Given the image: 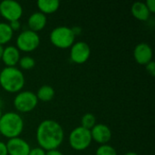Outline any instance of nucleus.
<instances>
[{"instance_id": "f257e3e1", "label": "nucleus", "mask_w": 155, "mask_h": 155, "mask_svg": "<svg viewBox=\"0 0 155 155\" xmlns=\"http://www.w3.org/2000/svg\"><path fill=\"white\" fill-rule=\"evenodd\" d=\"M64 138L61 124L54 120L47 119L41 122L36 129V141L39 147L45 152L57 150Z\"/></svg>"}, {"instance_id": "f03ea898", "label": "nucleus", "mask_w": 155, "mask_h": 155, "mask_svg": "<svg viewBox=\"0 0 155 155\" xmlns=\"http://www.w3.org/2000/svg\"><path fill=\"white\" fill-rule=\"evenodd\" d=\"M0 85L8 93H17L25 85V75L15 66H5L0 72Z\"/></svg>"}, {"instance_id": "7ed1b4c3", "label": "nucleus", "mask_w": 155, "mask_h": 155, "mask_svg": "<svg viewBox=\"0 0 155 155\" xmlns=\"http://www.w3.org/2000/svg\"><path fill=\"white\" fill-rule=\"evenodd\" d=\"M24 120L17 113H5L0 118V134L9 139L19 137L24 130Z\"/></svg>"}, {"instance_id": "20e7f679", "label": "nucleus", "mask_w": 155, "mask_h": 155, "mask_svg": "<svg viewBox=\"0 0 155 155\" xmlns=\"http://www.w3.org/2000/svg\"><path fill=\"white\" fill-rule=\"evenodd\" d=\"M51 43L62 49L71 47L74 44L75 36L72 32V29L67 26H57L50 33Z\"/></svg>"}, {"instance_id": "39448f33", "label": "nucleus", "mask_w": 155, "mask_h": 155, "mask_svg": "<svg viewBox=\"0 0 155 155\" xmlns=\"http://www.w3.org/2000/svg\"><path fill=\"white\" fill-rule=\"evenodd\" d=\"M92 141L90 130H87L82 126L74 128L69 135L70 146L75 151H84L87 149Z\"/></svg>"}, {"instance_id": "423d86ee", "label": "nucleus", "mask_w": 155, "mask_h": 155, "mask_svg": "<svg viewBox=\"0 0 155 155\" xmlns=\"http://www.w3.org/2000/svg\"><path fill=\"white\" fill-rule=\"evenodd\" d=\"M40 44V37L37 33L31 30H24L16 38V48L25 53L35 51Z\"/></svg>"}, {"instance_id": "0eeeda50", "label": "nucleus", "mask_w": 155, "mask_h": 155, "mask_svg": "<svg viewBox=\"0 0 155 155\" xmlns=\"http://www.w3.org/2000/svg\"><path fill=\"white\" fill-rule=\"evenodd\" d=\"M38 104V99L35 93L24 91L18 93L14 99L15 108L21 113H29L33 111Z\"/></svg>"}, {"instance_id": "6e6552de", "label": "nucleus", "mask_w": 155, "mask_h": 155, "mask_svg": "<svg viewBox=\"0 0 155 155\" xmlns=\"http://www.w3.org/2000/svg\"><path fill=\"white\" fill-rule=\"evenodd\" d=\"M23 15L22 5L14 0H4L0 3V15L7 21L19 20Z\"/></svg>"}, {"instance_id": "1a4fd4ad", "label": "nucleus", "mask_w": 155, "mask_h": 155, "mask_svg": "<svg viewBox=\"0 0 155 155\" xmlns=\"http://www.w3.org/2000/svg\"><path fill=\"white\" fill-rule=\"evenodd\" d=\"M91 54V49L87 43L80 41L74 43L71 46L70 58L75 64H84L85 63Z\"/></svg>"}, {"instance_id": "9d476101", "label": "nucleus", "mask_w": 155, "mask_h": 155, "mask_svg": "<svg viewBox=\"0 0 155 155\" xmlns=\"http://www.w3.org/2000/svg\"><path fill=\"white\" fill-rule=\"evenodd\" d=\"M5 145L8 155H28L31 150L29 143L20 137L9 139Z\"/></svg>"}, {"instance_id": "9b49d317", "label": "nucleus", "mask_w": 155, "mask_h": 155, "mask_svg": "<svg viewBox=\"0 0 155 155\" xmlns=\"http://www.w3.org/2000/svg\"><path fill=\"white\" fill-rule=\"evenodd\" d=\"M90 132L92 140L100 144H106L112 138L111 129L104 124H96Z\"/></svg>"}, {"instance_id": "f8f14e48", "label": "nucleus", "mask_w": 155, "mask_h": 155, "mask_svg": "<svg viewBox=\"0 0 155 155\" xmlns=\"http://www.w3.org/2000/svg\"><path fill=\"white\" fill-rule=\"evenodd\" d=\"M134 57L139 64L146 65L153 59V49L146 43L138 44L134 50Z\"/></svg>"}, {"instance_id": "ddd939ff", "label": "nucleus", "mask_w": 155, "mask_h": 155, "mask_svg": "<svg viewBox=\"0 0 155 155\" xmlns=\"http://www.w3.org/2000/svg\"><path fill=\"white\" fill-rule=\"evenodd\" d=\"M20 59V52L14 45H8L4 48L2 60L7 67H15Z\"/></svg>"}, {"instance_id": "4468645a", "label": "nucleus", "mask_w": 155, "mask_h": 155, "mask_svg": "<svg viewBox=\"0 0 155 155\" xmlns=\"http://www.w3.org/2000/svg\"><path fill=\"white\" fill-rule=\"evenodd\" d=\"M46 22H47L46 15L41 13L40 11L33 13L29 16L28 21H27L29 30L35 32V33L43 30L45 26L46 25Z\"/></svg>"}, {"instance_id": "2eb2a0df", "label": "nucleus", "mask_w": 155, "mask_h": 155, "mask_svg": "<svg viewBox=\"0 0 155 155\" xmlns=\"http://www.w3.org/2000/svg\"><path fill=\"white\" fill-rule=\"evenodd\" d=\"M131 12L132 15L140 21H147L151 15L149 9L143 2H135L132 5Z\"/></svg>"}, {"instance_id": "dca6fc26", "label": "nucleus", "mask_w": 155, "mask_h": 155, "mask_svg": "<svg viewBox=\"0 0 155 155\" xmlns=\"http://www.w3.org/2000/svg\"><path fill=\"white\" fill-rule=\"evenodd\" d=\"M36 4L40 12L45 15L47 14L54 13L60 6V2L58 0H39Z\"/></svg>"}, {"instance_id": "f3484780", "label": "nucleus", "mask_w": 155, "mask_h": 155, "mask_svg": "<svg viewBox=\"0 0 155 155\" xmlns=\"http://www.w3.org/2000/svg\"><path fill=\"white\" fill-rule=\"evenodd\" d=\"M35 95L37 99L42 102H50L54 96V90L52 86L45 84L38 89Z\"/></svg>"}, {"instance_id": "a211bd4d", "label": "nucleus", "mask_w": 155, "mask_h": 155, "mask_svg": "<svg viewBox=\"0 0 155 155\" xmlns=\"http://www.w3.org/2000/svg\"><path fill=\"white\" fill-rule=\"evenodd\" d=\"M14 32L7 23H0V45L7 44L13 37Z\"/></svg>"}, {"instance_id": "6ab92c4d", "label": "nucleus", "mask_w": 155, "mask_h": 155, "mask_svg": "<svg viewBox=\"0 0 155 155\" xmlns=\"http://www.w3.org/2000/svg\"><path fill=\"white\" fill-rule=\"evenodd\" d=\"M81 124H82V125H81L82 127H84L87 130H91L96 124V118L93 114L87 113L82 117Z\"/></svg>"}, {"instance_id": "aec40b11", "label": "nucleus", "mask_w": 155, "mask_h": 155, "mask_svg": "<svg viewBox=\"0 0 155 155\" xmlns=\"http://www.w3.org/2000/svg\"><path fill=\"white\" fill-rule=\"evenodd\" d=\"M20 67L22 69L25 70H30L32 68H34V66L35 65V61L34 58H32L31 56L28 55H25L23 57H20L19 62H18Z\"/></svg>"}, {"instance_id": "412c9836", "label": "nucleus", "mask_w": 155, "mask_h": 155, "mask_svg": "<svg viewBox=\"0 0 155 155\" xmlns=\"http://www.w3.org/2000/svg\"><path fill=\"white\" fill-rule=\"evenodd\" d=\"M96 155H117V153L114 147L108 144H102L96 150Z\"/></svg>"}, {"instance_id": "4be33fe9", "label": "nucleus", "mask_w": 155, "mask_h": 155, "mask_svg": "<svg viewBox=\"0 0 155 155\" xmlns=\"http://www.w3.org/2000/svg\"><path fill=\"white\" fill-rule=\"evenodd\" d=\"M45 153H46V152L45 150H43L42 148L35 147V148L30 150L28 155H45Z\"/></svg>"}, {"instance_id": "5701e85b", "label": "nucleus", "mask_w": 155, "mask_h": 155, "mask_svg": "<svg viewBox=\"0 0 155 155\" xmlns=\"http://www.w3.org/2000/svg\"><path fill=\"white\" fill-rule=\"evenodd\" d=\"M8 25H9V26H10V28L12 29V31H13V32H15V31H18V30L21 28V23L19 22V20L11 21Z\"/></svg>"}, {"instance_id": "b1692460", "label": "nucleus", "mask_w": 155, "mask_h": 155, "mask_svg": "<svg viewBox=\"0 0 155 155\" xmlns=\"http://www.w3.org/2000/svg\"><path fill=\"white\" fill-rule=\"evenodd\" d=\"M146 67V70L148 71V73L152 75V76H154L155 75V63L153 61H151L149 64H147L145 65Z\"/></svg>"}, {"instance_id": "393cba45", "label": "nucleus", "mask_w": 155, "mask_h": 155, "mask_svg": "<svg viewBox=\"0 0 155 155\" xmlns=\"http://www.w3.org/2000/svg\"><path fill=\"white\" fill-rule=\"evenodd\" d=\"M145 5L147 8L149 9L150 13H154L155 12V1L154 0H147L145 2Z\"/></svg>"}, {"instance_id": "a878e982", "label": "nucleus", "mask_w": 155, "mask_h": 155, "mask_svg": "<svg viewBox=\"0 0 155 155\" xmlns=\"http://www.w3.org/2000/svg\"><path fill=\"white\" fill-rule=\"evenodd\" d=\"M0 155H8L6 145L3 142H0Z\"/></svg>"}, {"instance_id": "bb28decb", "label": "nucleus", "mask_w": 155, "mask_h": 155, "mask_svg": "<svg viewBox=\"0 0 155 155\" xmlns=\"http://www.w3.org/2000/svg\"><path fill=\"white\" fill-rule=\"evenodd\" d=\"M71 29H72V32L74 33V36L79 35L82 33V28H81V27H79V26H74V27H72Z\"/></svg>"}, {"instance_id": "cd10ccee", "label": "nucleus", "mask_w": 155, "mask_h": 155, "mask_svg": "<svg viewBox=\"0 0 155 155\" xmlns=\"http://www.w3.org/2000/svg\"><path fill=\"white\" fill-rule=\"evenodd\" d=\"M45 155H64L60 151L58 150H51V151H47Z\"/></svg>"}, {"instance_id": "c85d7f7f", "label": "nucleus", "mask_w": 155, "mask_h": 155, "mask_svg": "<svg viewBox=\"0 0 155 155\" xmlns=\"http://www.w3.org/2000/svg\"><path fill=\"white\" fill-rule=\"evenodd\" d=\"M4 46L0 45V59H2V56H3V53H4Z\"/></svg>"}, {"instance_id": "c756f323", "label": "nucleus", "mask_w": 155, "mask_h": 155, "mask_svg": "<svg viewBox=\"0 0 155 155\" xmlns=\"http://www.w3.org/2000/svg\"><path fill=\"white\" fill-rule=\"evenodd\" d=\"M124 155H138L136 153H134V152H128V153H126Z\"/></svg>"}, {"instance_id": "7c9ffc66", "label": "nucleus", "mask_w": 155, "mask_h": 155, "mask_svg": "<svg viewBox=\"0 0 155 155\" xmlns=\"http://www.w3.org/2000/svg\"><path fill=\"white\" fill-rule=\"evenodd\" d=\"M3 105H4V102H3V100L0 98V109L2 108V106H3Z\"/></svg>"}, {"instance_id": "2f4dec72", "label": "nucleus", "mask_w": 155, "mask_h": 155, "mask_svg": "<svg viewBox=\"0 0 155 155\" xmlns=\"http://www.w3.org/2000/svg\"><path fill=\"white\" fill-rule=\"evenodd\" d=\"M2 114H2V111H1V109H0V118H1V116H2Z\"/></svg>"}]
</instances>
